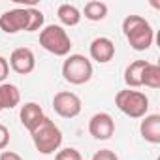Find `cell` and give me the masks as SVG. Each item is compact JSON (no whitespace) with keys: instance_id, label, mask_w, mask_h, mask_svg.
Here are the masks:
<instances>
[{"instance_id":"cell-1","label":"cell","mask_w":160,"mask_h":160,"mask_svg":"<svg viewBox=\"0 0 160 160\" xmlns=\"http://www.w3.org/2000/svg\"><path fill=\"white\" fill-rule=\"evenodd\" d=\"M122 34L134 51H147L154 42V30L141 15H126L122 21Z\"/></svg>"},{"instance_id":"cell-2","label":"cell","mask_w":160,"mask_h":160,"mask_svg":"<svg viewBox=\"0 0 160 160\" xmlns=\"http://www.w3.org/2000/svg\"><path fill=\"white\" fill-rule=\"evenodd\" d=\"M30 138L40 154H53L62 145V132L49 117H45L40 122V126L30 132Z\"/></svg>"},{"instance_id":"cell-3","label":"cell","mask_w":160,"mask_h":160,"mask_svg":"<svg viewBox=\"0 0 160 160\" xmlns=\"http://www.w3.org/2000/svg\"><path fill=\"white\" fill-rule=\"evenodd\" d=\"M92 62L85 55H68L62 62V77L70 85H85L92 79Z\"/></svg>"},{"instance_id":"cell-4","label":"cell","mask_w":160,"mask_h":160,"mask_svg":"<svg viewBox=\"0 0 160 160\" xmlns=\"http://www.w3.org/2000/svg\"><path fill=\"white\" fill-rule=\"evenodd\" d=\"M40 45L55 57H68L72 51V40L60 25L43 27L40 30Z\"/></svg>"},{"instance_id":"cell-5","label":"cell","mask_w":160,"mask_h":160,"mask_svg":"<svg viewBox=\"0 0 160 160\" xmlns=\"http://www.w3.org/2000/svg\"><path fill=\"white\" fill-rule=\"evenodd\" d=\"M115 106L130 119H143L149 111V98L134 89H124L115 94Z\"/></svg>"},{"instance_id":"cell-6","label":"cell","mask_w":160,"mask_h":160,"mask_svg":"<svg viewBox=\"0 0 160 160\" xmlns=\"http://www.w3.org/2000/svg\"><path fill=\"white\" fill-rule=\"evenodd\" d=\"M81 98L75 92L70 91H60L53 96V109L58 117L62 119H75L81 113Z\"/></svg>"},{"instance_id":"cell-7","label":"cell","mask_w":160,"mask_h":160,"mask_svg":"<svg viewBox=\"0 0 160 160\" xmlns=\"http://www.w3.org/2000/svg\"><path fill=\"white\" fill-rule=\"evenodd\" d=\"M28 28V8H13L0 15V30L6 34H17Z\"/></svg>"},{"instance_id":"cell-8","label":"cell","mask_w":160,"mask_h":160,"mask_svg":"<svg viewBox=\"0 0 160 160\" xmlns=\"http://www.w3.org/2000/svg\"><path fill=\"white\" fill-rule=\"evenodd\" d=\"M89 134L98 139V141H106L109 139L113 134H115V121L109 113L106 111H100V113H94L89 121Z\"/></svg>"},{"instance_id":"cell-9","label":"cell","mask_w":160,"mask_h":160,"mask_svg":"<svg viewBox=\"0 0 160 160\" xmlns=\"http://www.w3.org/2000/svg\"><path fill=\"white\" fill-rule=\"evenodd\" d=\"M8 64H10V68L15 73L28 75L36 68V57H34L32 49H28V47H17V49L12 51L10 58H8Z\"/></svg>"},{"instance_id":"cell-10","label":"cell","mask_w":160,"mask_h":160,"mask_svg":"<svg viewBox=\"0 0 160 160\" xmlns=\"http://www.w3.org/2000/svg\"><path fill=\"white\" fill-rule=\"evenodd\" d=\"M89 53H91V58L96 60L98 64H108L115 57V43L106 36H98L91 42Z\"/></svg>"},{"instance_id":"cell-11","label":"cell","mask_w":160,"mask_h":160,"mask_svg":"<svg viewBox=\"0 0 160 160\" xmlns=\"http://www.w3.org/2000/svg\"><path fill=\"white\" fill-rule=\"evenodd\" d=\"M43 119H45V113H43V109H42L40 104H36V102H27L25 106H21L19 121H21V124H23L28 132L36 130Z\"/></svg>"},{"instance_id":"cell-12","label":"cell","mask_w":160,"mask_h":160,"mask_svg":"<svg viewBox=\"0 0 160 160\" xmlns=\"http://www.w3.org/2000/svg\"><path fill=\"white\" fill-rule=\"evenodd\" d=\"M139 134L147 143L158 145L160 143V115H145L139 124Z\"/></svg>"},{"instance_id":"cell-13","label":"cell","mask_w":160,"mask_h":160,"mask_svg":"<svg viewBox=\"0 0 160 160\" xmlns=\"http://www.w3.org/2000/svg\"><path fill=\"white\" fill-rule=\"evenodd\" d=\"M147 60H134L126 66L124 70V83L128 89H138L143 87V72L147 68Z\"/></svg>"},{"instance_id":"cell-14","label":"cell","mask_w":160,"mask_h":160,"mask_svg":"<svg viewBox=\"0 0 160 160\" xmlns=\"http://www.w3.org/2000/svg\"><path fill=\"white\" fill-rule=\"evenodd\" d=\"M21 102V92L17 85L13 83H2L0 85V108L2 109H13Z\"/></svg>"},{"instance_id":"cell-15","label":"cell","mask_w":160,"mask_h":160,"mask_svg":"<svg viewBox=\"0 0 160 160\" xmlns=\"http://www.w3.org/2000/svg\"><path fill=\"white\" fill-rule=\"evenodd\" d=\"M57 17L64 27H75V25H79L83 15L73 4H60L57 10Z\"/></svg>"},{"instance_id":"cell-16","label":"cell","mask_w":160,"mask_h":160,"mask_svg":"<svg viewBox=\"0 0 160 160\" xmlns=\"http://www.w3.org/2000/svg\"><path fill=\"white\" fill-rule=\"evenodd\" d=\"M81 15H85V19H89L92 23L104 21L108 17V4L106 2H100V0H91V2L85 4Z\"/></svg>"},{"instance_id":"cell-17","label":"cell","mask_w":160,"mask_h":160,"mask_svg":"<svg viewBox=\"0 0 160 160\" xmlns=\"http://www.w3.org/2000/svg\"><path fill=\"white\" fill-rule=\"evenodd\" d=\"M143 85L149 89H160V66L158 64H147L143 72Z\"/></svg>"},{"instance_id":"cell-18","label":"cell","mask_w":160,"mask_h":160,"mask_svg":"<svg viewBox=\"0 0 160 160\" xmlns=\"http://www.w3.org/2000/svg\"><path fill=\"white\" fill-rule=\"evenodd\" d=\"M43 23H45V15L38 10V8H28V28L27 32H36V30H42L43 28Z\"/></svg>"},{"instance_id":"cell-19","label":"cell","mask_w":160,"mask_h":160,"mask_svg":"<svg viewBox=\"0 0 160 160\" xmlns=\"http://www.w3.org/2000/svg\"><path fill=\"white\" fill-rule=\"evenodd\" d=\"M55 160H83L81 152L73 147H66V149H58L55 154Z\"/></svg>"},{"instance_id":"cell-20","label":"cell","mask_w":160,"mask_h":160,"mask_svg":"<svg viewBox=\"0 0 160 160\" xmlns=\"http://www.w3.org/2000/svg\"><path fill=\"white\" fill-rule=\"evenodd\" d=\"M92 160H119V156L111 149H100L92 154Z\"/></svg>"},{"instance_id":"cell-21","label":"cell","mask_w":160,"mask_h":160,"mask_svg":"<svg viewBox=\"0 0 160 160\" xmlns=\"http://www.w3.org/2000/svg\"><path fill=\"white\" fill-rule=\"evenodd\" d=\"M8 145H10V130L8 126L0 124V151H6Z\"/></svg>"},{"instance_id":"cell-22","label":"cell","mask_w":160,"mask_h":160,"mask_svg":"<svg viewBox=\"0 0 160 160\" xmlns=\"http://www.w3.org/2000/svg\"><path fill=\"white\" fill-rule=\"evenodd\" d=\"M10 73V64H8V58L0 55V85L6 81V77Z\"/></svg>"},{"instance_id":"cell-23","label":"cell","mask_w":160,"mask_h":160,"mask_svg":"<svg viewBox=\"0 0 160 160\" xmlns=\"http://www.w3.org/2000/svg\"><path fill=\"white\" fill-rule=\"evenodd\" d=\"M0 160H23L21 154L13 152V151H2L0 152Z\"/></svg>"},{"instance_id":"cell-24","label":"cell","mask_w":160,"mask_h":160,"mask_svg":"<svg viewBox=\"0 0 160 160\" xmlns=\"http://www.w3.org/2000/svg\"><path fill=\"white\" fill-rule=\"evenodd\" d=\"M0 111H2V108H0Z\"/></svg>"}]
</instances>
